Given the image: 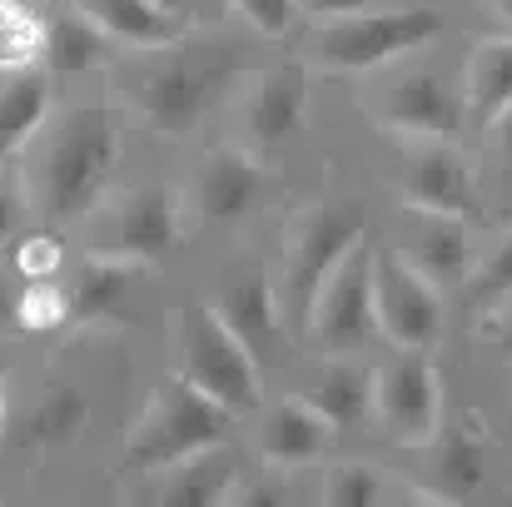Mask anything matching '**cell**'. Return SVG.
I'll return each mask as SVG.
<instances>
[{"label":"cell","mask_w":512,"mask_h":507,"mask_svg":"<svg viewBox=\"0 0 512 507\" xmlns=\"http://www.w3.org/2000/svg\"><path fill=\"white\" fill-rule=\"evenodd\" d=\"M403 204L453 219H478V174L443 140H423L403 165Z\"/></svg>","instance_id":"cell-12"},{"label":"cell","mask_w":512,"mask_h":507,"mask_svg":"<svg viewBox=\"0 0 512 507\" xmlns=\"http://www.w3.org/2000/svg\"><path fill=\"white\" fill-rule=\"evenodd\" d=\"M120 160V135L100 110H75L45 145L40 160V209L45 219H80L110 189Z\"/></svg>","instance_id":"cell-2"},{"label":"cell","mask_w":512,"mask_h":507,"mask_svg":"<svg viewBox=\"0 0 512 507\" xmlns=\"http://www.w3.org/2000/svg\"><path fill=\"white\" fill-rule=\"evenodd\" d=\"M358 239H363V209L358 204H314L309 214H299L294 239H289V264H284V289H289L294 309L309 314L314 289L324 284V274Z\"/></svg>","instance_id":"cell-9"},{"label":"cell","mask_w":512,"mask_h":507,"mask_svg":"<svg viewBox=\"0 0 512 507\" xmlns=\"http://www.w3.org/2000/svg\"><path fill=\"white\" fill-rule=\"evenodd\" d=\"M314 15H348V10H378L388 0H304Z\"/></svg>","instance_id":"cell-35"},{"label":"cell","mask_w":512,"mask_h":507,"mask_svg":"<svg viewBox=\"0 0 512 507\" xmlns=\"http://www.w3.org/2000/svg\"><path fill=\"white\" fill-rule=\"evenodd\" d=\"M493 10L503 15V25H508V30H512V0H493Z\"/></svg>","instance_id":"cell-39"},{"label":"cell","mask_w":512,"mask_h":507,"mask_svg":"<svg viewBox=\"0 0 512 507\" xmlns=\"http://www.w3.org/2000/svg\"><path fill=\"white\" fill-rule=\"evenodd\" d=\"M334 423L299 393V398H279L264 408V423H259V458L274 463V468H304L314 463L329 443H334Z\"/></svg>","instance_id":"cell-15"},{"label":"cell","mask_w":512,"mask_h":507,"mask_svg":"<svg viewBox=\"0 0 512 507\" xmlns=\"http://www.w3.org/2000/svg\"><path fill=\"white\" fill-rule=\"evenodd\" d=\"M30 5H35V0H30Z\"/></svg>","instance_id":"cell-41"},{"label":"cell","mask_w":512,"mask_h":507,"mask_svg":"<svg viewBox=\"0 0 512 507\" xmlns=\"http://www.w3.org/2000/svg\"><path fill=\"white\" fill-rule=\"evenodd\" d=\"M383 493H388V483L373 468H363V463H343L324 483V503L329 507H373L383 503Z\"/></svg>","instance_id":"cell-29"},{"label":"cell","mask_w":512,"mask_h":507,"mask_svg":"<svg viewBox=\"0 0 512 507\" xmlns=\"http://www.w3.org/2000/svg\"><path fill=\"white\" fill-rule=\"evenodd\" d=\"M155 55L160 60L150 70H140L125 85V95H130L135 115L150 130H160V135H194L199 120L209 115V105L219 100L234 55H224V50H184V40L160 45Z\"/></svg>","instance_id":"cell-1"},{"label":"cell","mask_w":512,"mask_h":507,"mask_svg":"<svg viewBox=\"0 0 512 507\" xmlns=\"http://www.w3.org/2000/svg\"><path fill=\"white\" fill-rule=\"evenodd\" d=\"M488 338L498 343V353H503V358H512V314L493 319V324H488Z\"/></svg>","instance_id":"cell-36"},{"label":"cell","mask_w":512,"mask_h":507,"mask_svg":"<svg viewBox=\"0 0 512 507\" xmlns=\"http://www.w3.org/2000/svg\"><path fill=\"white\" fill-rule=\"evenodd\" d=\"M264 194H269V174H264V165H259L249 150H239V145L214 150V155L199 165V179H194V209H199V219H209V224H234V219H244Z\"/></svg>","instance_id":"cell-13"},{"label":"cell","mask_w":512,"mask_h":507,"mask_svg":"<svg viewBox=\"0 0 512 507\" xmlns=\"http://www.w3.org/2000/svg\"><path fill=\"white\" fill-rule=\"evenodd\" d=\"M403 259H408L423 279H433L438 289L468 284V274H473V264H478L463 219H453V214H428V209H413V229H408Z\"/></svg>","instance_id":"cell-14"},{"label":"cell","mask_w":512,"mask_h":507,"mask_svg":"<svg viewBox=\"0 0 512 507\" xmlns=\"http://www.w3.org/2000/svg\"><path fill=\"white\" fill-rule=\"evenodd\" d=\"M443 30L438 10H403V5H378V10H348V15H324L314 65L319 70H378L418 45H428Z\"/></svg>","instance_id":"cell-5"},{"label":"cell","mask_w":512,"mask_h":507,"mask_svg":"<svg viewBox=\"0 0 512 507\" xmlns=\"http://www.w3.org/2000/svg\"><path fill=\"white\" fill-rule=\"evenodd\" d=\"M373 418L403 448H428L443 428V388L428 353L398 348L388 368L373 373Z\"/></svg>","instance_id":"cell-7"},{"label":"cell","mask_w":512,"mask_h":507,"mask_svg":"<svg viewBox=\"0 0 512 507\" xmlns=\"http://www.w3.org/2000/svg\"><path fill=\"white\" fill-rule=\"evenodd\" d=\"M174 373L209 393L229 413L259 408V363L234 338V329L214 314V304L189 299L174 319Z\"/></svg>","instance_id":"cell-3"},{"label":"cell","mask_w":512,"mask_h":507,"mask_svg":"<svg viewBox=\"0 0 512 507\" xmlns=\"http://www.w3.org/2000/svg\"><path fill=\"white\" fill-rule=\"evenodd\" d=\"M463 110H468L463 90L453 85L448 70H418V75L393 80L378 95L373 120L413 140H453L463 130Z\"/></svg>","instance_id":"cell-10"},{"label":"cell","mask_w":512,"mask_h":507,"mask_svg":"<svg viewBox=\"0 0 512 507\" xmlns=\"http://www.w3.org/2000/svg\"><path fill=\"white\" fill-rule=\"evenodd\" d=\"M85 413H90V403H85L80 388H55V393H45V398L35 403V413L25 418V438H20V443H25V448H65V443L80 438Z\"/></svg>","instance_id":"cell-26"},{"label":"cell","mask_w":512,"mask_h":507,"mask_svg":"<svg viewBox=\"0 0 512 507\" xmlns=\"http://www.w3.org/2000/svg\"><path fill=\"white\" fill-rule=\"evenodd\" d=\"M110 40H125L135 50H160L184 40V20L160 10L155 0H75Z\"/></svg>","instance_id":"cell-19"},{"label":"cell","mask_w":512,"mask_h":507,"mask_svg":"<svg viewBox=\"0 0 512 507\" xmlns=\"http://www.w3.org/2000/svg\"><path fill=\"white\" fill-rule=\"evenodd\" d=\"M229 408H219L209 393H199L194 383H184L174 373L170 383L155 393V403L135 418L130 438H125V463L130 468H150V473H165L174 463L194 458L199 448H214L224 443L229 433Z\"/></svg>","instance_id":"cell-4"},{"label":"cell","mask_w":512,"mask_h":507,"mask_svg":"<svg viewBox=\"0 0 512 507\" xmlns=\"http://www.w3.org/2000/svg\"><path fill=\"white\" fill-rule=\"evenodd\" d=\"M334 428H353L373 413V373L348 363L343 353H334V363H324L314 378H309V393H304Z\"/></svg>","instance_id":"cell-23"},{"label":"cell","mask_w":512,"mask_h":507,"mask_svg":"<svg viewBox=\"0 0 512 507\" xmlns=\"http://www.w3.org/2000/svg\"><path fill=\"white\" fill-rule=\"evenodd\" d=\"M463 105L473 110V120H498L512 105V35H493L468 55L463 70Z\"/></svg>","instance_id":"cell-24"},{"label":"cell","mask_w":512,"mask_h":507,"mask_svg":"<svg viewBox=\"0 0 512 507\" xmlns=\"http://www.w3.org/2000/svg\"><path fill=\"white\" fill-rule=\"evenodd\" d=\"M110 55V35L70 0L60 15L45 20V70H60V75H85L95 70L100 60Z\"/></svg>","instance_id":"cell-22"},{"label":"cell","mask_w":512,"mask_h":507,"mask_svg":"<svg viewBox=\"0 0 512 507\" xmlns=\"http://www.w3.org/2000/svg\"><path fill=\"white\" fill-rule=\"evenodd\" d=\"M179 239H184L179 194L170 184H150L110 214V234L100 239V254H115L130 264H160L165 254L179 249Z\"/></svg>","instance_id":"cell-11"},{"label":"cell","mask_w":512,"mask_h":507,"mask_svg":"<svg viewBox=\"0 0 512 507\" xmlns=\"http://www.w3.org/2000/svg\"><path fill=\"white\" fill-rule=\"evenodd\" d=\"M20 219H25V194H20V184H0V244L20 229Z\"/></svg>","instance_id":"cell-34"},{"label":"cell","mask_w":512,"mask_h":507,"mask_svg":"<svg viewBox=\"0 0 512 507\" xmlns=\"http://www.w3.org/2000/svg\"><path fill=\"white\" fill-rule=\"evenodd\" d=\"M373 319H378V334L408 353H428L443 338L438 284L423 279L398 249L373 254Z\"/></svg>","instance_id":"cell-6"},{"label":"cell","mask_w":512,"mask_h":507,"mask_svg":"<svg viewBox=\"0 0 512 507\" xmlns=\"http://www.w3.org/2000/svg\"><path fill=\"white\" fill-rule=\"evenodd\" d=\"M488 150H493V165H498V179L508 184V209H512V105L488 120Z\"/></svg>","instance_id":"cell-33"},{"label":"cell","mask_w":512,"mask_h":507,"mask_svg":"<svg viewBox=\"0 0 512 507\" xmlns=\"http://www.w3.org/2000/svg\"><path fill=\"white\" fill-rule=\"evenodd\" d=\"M468 294H473L478 309H493V304L512 299V234L488 254V259H483V264H473V274H468Z\"/></svg>","instance_id":"cell-30"},{"label":"cell","mask_w":512,"mask_h":507,"mask_svg":"<svg viewBox=\"0 0 512 507\" xmlns=\"http://www.w3.org/2000/svg\"><path fill=\"white\" fill-rule=\"evenodd\" d=\"M15 269H20V279H55L65 269V244L50 229L45 234H30L20 244V254H15Z\"/></svg>","instance_id":"cell-31"},{"label":"cell","mask_w":512,"mask_h":507,"mask_svg":"<svg viewBox=\"0 0 512 507\" xmlns=\"http://www.w3.org/2000/svg\"><path fill=\"white\" fill-rule=\"evenodd\" d=\"M433 448V468H428V498H438V503H463V498H473L478 493V483H483V448L473 443V438H433L428 443Z\"/></svg>","instance_id":"cell-25"},{"label":"cell","mask_w":512,"mask_h":507,"mask_svg":"<svg viewBox=\"0 0 512 507\" xmlns=\"http://www.w3.org/2000/svg\"><path fill=\"white\" fill-rule=\"evenodd\" d=\"M304 115H309V75L299 65H279V70H269L249 90V100H244V135L259 150H274L289 135H299Z\"/></svg>","instance_id":"cell-16"},{"label":"cell","mask_w":512,"mask_h":507,"mask_svg":"<svg viewBox=\"0 0 512 507\" xmlns=\"http://www.w3.org/2000/svg\"><path fill=\"white\" fill-rule=\"evenodd\" d=\"M140 269H145V264H130V259H115V254H100V249H95V254L75 269V279H70V289H65L70 324H100V319L120 314V304H125V294H130V284H135Z\"/></svg>","instance_id":"cell-18"},{"label":"cell","mask_w":512,"mask_h":507,"mask_svg":"<svg viewBox=\"0 0 512 507\" xmlns=\"http://www.w3.org/2000/svg\"><path fill=\"white\" fill-rule=\"evenodd\" d=\"M259 35H269V40H279V35H289V25H294V15H299V0H229Z\"/></svg>","instance_id":"cell-32"},{"label":"cell","mask_w":512,"mask_h":507,"mask_svg":"<svg viewBox=\"0 0 512 507\" xmlns=\"http://www.w3.org/2000/svg\"><path fill=\"white\" fill-rule=\"evenodd\" d=\"M155 5H160V10H170V15H179V20H184V10H189L194 0H155Z\"/></svg>","instance_id":"cell-38"},{"label":"cell","mask_w":512,"mask_h":507,"mask_svg":"<svg viewBox=\"0 0 512 507\" xmlns=\"http://www.w3.org/2000/svg\"><path fill=\"white\" fill-rule=\"evenodd\" d=\"M170 483L160 488V503L165 507H214L224 498H234V483H239V463L224 443L214 448H199L194 458L165 468Z\"/></svg>","instance_id":"cell-20"},{"label":"cell","mask_w":512,"mask_h":507,"mask_svg":"<svg viewBox=\"0 0 512 507\" xmlns=\"http://www.w3.org/2000/svg\"><path fill=\"white\" fill-rule=\"evenodd\" d=\"M50 115V75L40 65L0 75V160H10Z\"/></svg>","instance_id":"cell-21"},{"label":"cell","mask_w":512,"mask_h":507,"mask_svg":"<svg viewBox=\"0 0 512 507\" xmlns=\"http://www.w3.org/2000/svg\"><path fill=\"white\" fill-rule=\"evenodd\" d=\"M10 324H15V294L0 284V329H10Z\"/></svg>","instance_id":"cell-37"},{"label":"cell","mask_w":512,"mask_h":507,"mask_svg":"<svg viewBox=\"0 0 512 507\" xmlns=\"http://www.w3.org/2000/svg\"><path fill=\"white\" fill-rule=\"evenodd\" d=\"M0 433H5V388H0Z\"/></svg>","instance_id":"cell-40"},{"label":"cell","mask_w":512,"mask_h":507,"mask_svg":"<svg viewBox=\"0 0 512 507\" xmlns=\"http://www.w3.org/2000/svg\"><path fill=\"white\" fill-rule=\"evenodd\" d=\"M309 329L319 338V348L329 353H348L363 348L378 334L373 319V249L358 239L339 264L324 274V284L309 299Z\"/></svg>","instance_id":"cell-8"},{"label":"cell","mask_w":512,"mask_h":507,"mask_svg":"<svg viewBox=\"0 0 512 507\" xmlns=\"http://www.w3.org/2000/svg\"><path fill=\"white\" fill-rule=\"evenodd\" d=\"M214 314L254 353V363H274V358H279V348H284L279 294H274L264 279H234V284L214 299Z\"/></svg>","instance_id":"cell-17"},{"label":"cell","mask_w":512,"mask_h":507,"mask_svg":"<svg viewBox=\"0 0 512 507\" xmlns=\"http://www.w3.org/2000/svg\"><path fill=\"white\" fill-rule=\"evenodd\" d=\"M45 60V20L30 0H0V75Z\"/></svg>","instance_id":"cell-27"},{"label":"cell","mask_w":512,"mask_h":507,"mask_svg":"<svg viewBox=\"0 0 512 507\" xmlns=\"http://www.w3.org/2000/svg\"><path fill=\"white\" fill-rule=\"evenodd\" d=\"M15 324L25 334H55L70 324V304H65V284L55 279H25V294H15Z\"/></svg>","instance_id":"cell-28"}]
</instances>
